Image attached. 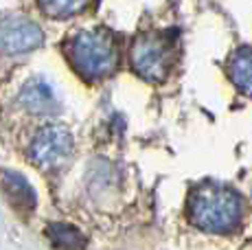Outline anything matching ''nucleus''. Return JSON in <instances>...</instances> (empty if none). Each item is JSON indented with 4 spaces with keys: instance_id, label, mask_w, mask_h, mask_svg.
I'll return each instance as SVG.
<instances>
[{
    "instance_id": "1",
    "label": "nucleus",
    "mask_w": 252,
    "mask_h": 250,
    "mask_svg": "<svg viewBox=\"0 0 252 250\" xmlns=\"http://www.w3.org/2000/svg\"><path fill=\"white\" fill-rule=\"evenodd\" d=\"M241 198L221 185H200L189 195V218L206 233H232L241 224Z\"/></svg>"
},
{
    "instance_id": "2",
    "label": "nucleus",
    "mask_w": 252,
    "mask_h": 250,
    "mask_svg": "<svg viewBox=\"0 0 252 250\" xmlns=\"http://www.w3.org/2000/svg\"><path fill=\"white\" fill-rule=\"evenodd\" d=\"M72 68L86 79H103L116 68L119 51L108 31H81L66 46Z\"/></svg>"
},
{
    "instance_id": "3",
    "label": "nucleus",
    "mask_w": 252,
    "mask_h": 250,
    "mask_svg": "<svg viewBox=\"0 0 252 250\" xmlns=\"http://www.w3.org/2000/svg\"><path fill=\"white\" fill-rule=\"evenodd\" d=\"M132 68L136 70L138 77L145 81H164L169 75V66H171V49H169L167 40L156 33H147V35L138 37L132 46Z\"/></svg>"
},
{
    "instance_id": "4",
    "label": "nucleus",
    "mask_w": 252,
    "mask_h": 250,
    "mask_svg": "<svg viewBox=\"0 0 252 250\" xmlns=\"http://www.w3.org/2000/svg\"><path fill=\"white\" fill-rule=\"evenodd\" d=\"M31 160L40 167H57L72 154V136L60 125L42 127L31 141Z\"/></svg>"
},
{
    "instance_id": "5",
    "label": "nucleus",
    "mask_w": 252,
    "mask_h": 250,
    "mask_svg": "<svg viewBox=\"0 0 252 250\" xmlns=\"http://www.w3.org/2000/svg\"><path fill=\"white\" fill-rule=\"evenodd\" d=\"M44 35L42 29L31 20L13 18L0 25V51L7 55H20V53L33 51L42 44Z\"/></svg>"
},
{
    "instance_id": "6",
    "label": "nucleus",
    "mask_w": 252,
    "mask_h": 250,
    "mask_svg": "<svg viewBox=\"0 0 252 250\" xmlns=\"http://www.w3.org/2000/svg\"><path fill=\"white\" fill-rule=\"evenodd\" d=\"M20 103L24 110H29L31 114H55L60 110V99L57 93L53 90V86L46 79H31L24 84L20 93Z\"/></svg>"
},
{
    "instance_id": "7",
    "label": "nucleus",
    "mask_w": 252,
    "mask_h": 250,
    "mask_svg": "<svg viewBox=\"0 0 252 250\" xmlns=\"http://www.w3.org/2000/svg\"><path fill=\"white\" fill-rule=\"evenodd\" d=\"M46 237L51 239V244L57 250H84L86 237L79 228H75L72 224L64 222H53L46 228Z\"/></svg>"
},
{
    "instance_id": "8",
    "label": "nucleus",
    "mask_w": 252,
    "mask_h": 250,
    "mask_svg": "<svg viewBox=\"0 0 252 250\" xmlns=\"http://www.w3.org/2000/svg\"><path fill=\"white\" fill-rule=\"evenodd\" d=\"M230 79L241 93L252 97V49H239L232 55Z\"/></svg>"
},
{
    "instance_id": "9",
    "label": "nucleus",
    "mask_w": 252,
    "mask_h": 250,
    "mask_svg": "<svg viewBox=\"0 0 252 250\" xmlns=\"http://www.w3.org/2000/svg\"><path fill=\"white\" fill-rule=\"evenodd\" d=\"M2 182H4L9 195L13 198L16 204H20L22 209H29V211L35 206V193H33L31 185L27 182V178H24V176L16 174V171H4V174H2Z\"/></svg>"
},
{
    "instance_id": "10",
    "label": "nucleus",
    "mask_w": 252,
    "mask_h": 250,
    "mask_svg": "<svg viewBox=\"0 0 252 250\" xmlns=\"http://www.w3.org/2000/svg\"><path fill=\"white\" fill-rule=\"evenodd\" d=\"M92 0H40V7L51 18H72L86 11Z\"/></svg>"
}]
</instances>
